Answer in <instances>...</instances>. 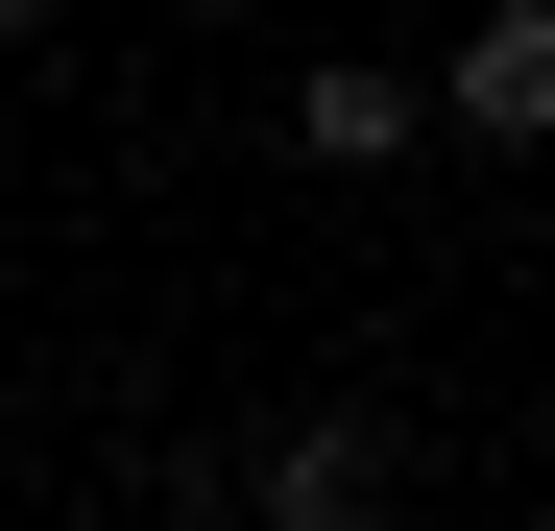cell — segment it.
Wrapping results in <instances>:
<instances>
[{
	"label": "cell",
	"instance_id": "2",
	"mask_svg": "<svg viewBox=\"0 0 555 531\" xmlns=\"http://www.w3.org/2000/svg\"><path fill=\"white\" fill-rule=\"evenodd\" d=\"M435 121H459V145H555V0H483V25H459Z\"/></svg>",
	"mask_w": 555,
	"mask_h": 531
},
{
	"label": "cell",
	"instance_id": "3",
	"mask_svg": "<svg viewBox=\"0 0 555 531\" xmlns=\"http://www.w3.org/2000/svg\"><path fill=\"white\" fill-rule=\"evenodd\" d=\"M291 145H314V169H411V145H435V98H411L387 49H314V73H291Z\"/></svg>",
	"mask_w": 555,
	"mask_h": 531
},
{
	"label": "cell",
	"instance_id": "1",
	"mask_svg": "<svg viewBox=\"0 0 555 531\" xmlns=\"http://www.w3.org/2000/svg\"><path fill=\"white\" fill-rule=\"evenodd\" d=\"M242 531H387V435H362V411H291L242 459Z\"/></svg>",
	"mask_w": 555,
	"mask_h": 531
}]
</instances>
